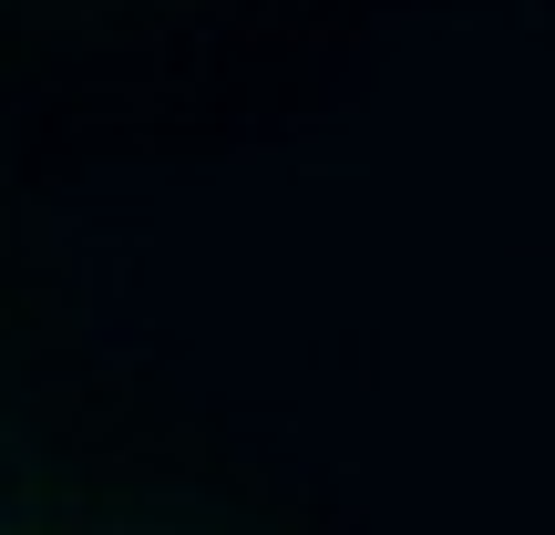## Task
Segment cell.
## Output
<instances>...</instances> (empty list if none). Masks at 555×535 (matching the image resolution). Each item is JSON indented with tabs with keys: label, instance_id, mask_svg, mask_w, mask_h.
I'll list each match as a JSON object with an SVG mask.
<instances>
[{
	"label": "cell",
	"instance_id": "cell-1",
	"mask_svg": "<svg viewBox=\"0 0 555 535\" xmlns=\"http://www.w3.org/2000/svg\"><path fill=\"white\" fill-rule=\"evenodd\" d=\"M0 535H124V525H82V515H62V505H41L21 474H0Z\"/></svg>",
	"mask_w": 555,
	"mask_h": 535
}]
</instances>
